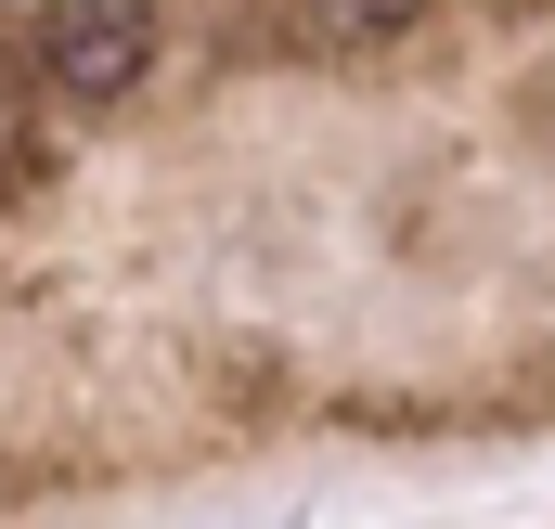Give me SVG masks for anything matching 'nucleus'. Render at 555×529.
Instances as JSON below:
<instances>
[{"mask_svg":"<svg viewBox=\"0 0 555 529\" xmlns=\"http://www.w3.org/2000/svg\"><path fill=\"white\" fill-rule=\"evenodd\" d=\"M39 65H52V91L117 104L142 65H155V0H65V13H52V39H39Z\"/></svg>","mask_w":555,"mask_h":529,"instance_id":"f257e3e1","label":"nucleus"},{"mask_svg":"<svg viewBox=\"0 0 555 529\" xmlns=\"http://www.w3.org/2000/svg\"><path fill=\"white\" fill-rule=\"evenodd\" d=\"M336 39H375V26H414V0H323Z\"/></svg>","mask_w":555,"mask_h":529,"instance_id":"f03ea898","label":"nucleus"}]
</instances>
